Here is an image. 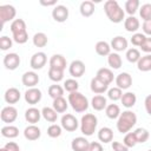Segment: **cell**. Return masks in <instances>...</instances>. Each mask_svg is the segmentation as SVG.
<instances>
[{
	"instance_id": "db71d44e",
	"label": "cell",
	"mask_w": 151,
	"mask_h": 151,
	"mask_svg": "<svg viewBox=\"0 0 151 151\" xmlns=\"http://www.w3.org/2000/svg\"><path fill=\"white\" fill-rule=\"evenodd\" d=\"M87 151H104V150H103V145L99 142H92L90 143Z\"/></svg>"
},
{
	"instance_id": "816d5d0a",
	"label": "cell",
	"mask_w": 151,
	"mask_h": 151,
	"mask_svg": "<svg viewBox=\"0 0 151 151\" xmlns=\"http://www.w3.org/2000/svg\"><path fill=\"white\" fill-rule=\"evenodd\" d=\"M140 48H142L143 52H145L147 54H151V38H147L146 37V39L143 42V45L140 46Z\"/></svg>"
},
{
	"instance_id": "9c48e42d",
	"label": "cell",
	"mask_w": 151,
	"mask_h": 151,
	"mask_svg": "<svg viewBox=\"0 0 151 151\" xmlns=\"http://www.w3.org/2000/svg\"><path fill=\"white\" fill-rule=\"evenodd\" d=\"M52 18L57 22H65L68 18V8L64 5H57L52 9Z\"/></svg>"
},
{
	"instance_id": "ee69618b",
	"label": "cell",
	"mask_w": 151,
	"mask_h": 151,
	"mask_svg": "<svg viewBox=\"0 0 151 151\" xmlns=\"http://www.w3.org/2000/svg\"><path fill=\"white\" fill-rule=\"evenodd\" d=\"M78 88H79V83L76 79H66L64 81V90H66L67 92L72 93L78 91Z\"/></svg>"
},
{
	"instance_id": "c3c4849f",
	"label": "cell",
	"mask_w": 151,
	"mask_h": 151,
	"mask_svg": "<svg viewBox=\"0 0 151 151\" xmlns=\"http://www.w3.org/2000/svg\"><path fill=\"white\" fill-rule=\"evenodd\" d=\"M13 40L17 42V44H25L27 40H28V34H27V31H24V32H19V33H15L13 34Z\"/></svg>"
},
{
	"instance_id": "4fadbf2b",
	"label": "cell",
	"mask_w": 151,
	"mask_h": 151,
	"mask_svg": "<svg viewBox=\"0 0 151 151\" xmlns=\"http://www.w3.org/2000/svg\"><path fill=\"white\" fill-rule=\"evenodd\" d=\"M21 83H22V85H25L28 88L35 87L38 85V83H39V76L34 71L25 72L22 74V77H21Z\"/></svg>"
},
{
	"instance_id": "e575fe53",
	"label": "cell",
	"mask_w": 151,
	"mask_h": 151,
	"mask_svg": "<svg viewBox=\"0 0 151 151\" xmlns=\"http://www.w3.org/2000/svg\"><path fill=\"white\" fill-rule=\"evenodd\" d=\"M105 113L110 119H118L122 112H120V107L117 104H109L105 109Z\"/></svg>"
},
{
	"instance_id": "3957f363",
	"label": "cell",
	"mask_w": 151,
	"mask_h": 151,
	"mask_svg": "<svg viewBox=\"0 0 151 151\" xmlns=\"http://www.w3.org/2000/svg\"><path fill=\"white\" fill-rule=\"evenodd\" d=\"M68 104L78 113L85 112L88 109L87 98L83 93H80L79 91H76V92H72V93L68 94Z\"/></svg>"
},
{
	"instance_id": "d6a6232c",
	"label": "cell",
	"mask_w": 151,
	"mask_h": 151,
	"mask_svg": "<svg viewBox=\"0 0 151 151\" xmlns=\"http://www.w3.org/2000/svg\"><path fill=\"white\" fill-rule=\"evenodd\" d=\"M32 41H33V45L35 47H45L48 42V38L44 32H38L33 35Z\"/></svg>"
},
{
	"instance_id": "52a82bcc",
	"label": "cell",
	"mask_w": 151,
	"mask_h": 151,
	"mask_svg": "<svg viewBox=\"0 0 151 151\" xmlns=\"http://www.w3.org/2000/svg\"><path fill=\"white\" fill-rule=\"evenodd\" d=\"M47 63V55L44 52H37L31 57L29 65L33 70H41Z\"/></svg>"
},
{
	"instance_id": "60d3db41",
	"label": "cell",
	"mask_w": 151,
	"mask_h": 151,
	"mask_svg": "<svg viewBox=\"0 0 151 151\" xmlns=\"http://www.w3.org/2000/svg\"><path fill=\"white\" fill-rule=\"evenodd\" d=\"M139 15L144 21L151 20V4H144L139 8Z\"/></svg>"
},
{
	"instance_id": "d6986e66",
	"label": "cell",
	"mask_w": 151,
	"mask_h": 151,
	"mask_svg": "<svg viewBox=\"0 0 151 151\" xmlns=\"http://www.w3.org/2000/svg\"><path fill=\"white\" fill-rule=\"evenodd\" d=\"M111 48H113L116 52H123L127 50V40L122 37V35H117L111 40Z\"/></svg>"
},
{
	"instance_id": "83f0119b",
	"label": "cell",
	"mask_w": 151,
	"mask_h": 151,
	"mask_svg": "<svg viewBox=\"0 0 151 151\" xmlns=\"http://www.w3.org/2000/svg\"><path fill=\"white\" fill-rule=\"evenodd\" d=\"M107 64L113 70H118L122 67V64H123V60H122V57L117 53V52H113V53H110L107 55Z\"/></svg>"
},
{
	"instance_id": "f1b7e54d",
	"label": "cell",
	"mask_w": 151,
	"mask_h": 151,
	"mask_svg": "<svg viewBox=\"0 0 151 151\" xmlns=\"http://www.w3.org/2000/svg\"><path fill=\"white\" fill-rule=\"evenodd\" d=\"M120 101H122L123 106H125L126 109H130V107L134 106V104H136V101H137V97H136V94H134L133 92H130V91H129V92L123 93Z\"/></svg>"
},
{
	"instance_id": "44dd1931",
	"label": "cell",
	"mask_w": 151,
	"mask_h": 151,
	"mask_svg": "<svg viewBox=\"0 0 151 151\" xmlns=\"http://www.w3.org/2000/svg\"><path fill=\"white\" fill-rule=\"evenodd\" d=\"M96 77L99 78L101 81L106 83L107 85H110V84L113 81V78H114L113 72H112L110 68H107V67H101V68H99V70L97 71Z\"/></svg>"
},
{
	"instance_id": "836d02e7",
	"label": "cell",
	"mask_w": 151,
	"mask_h": 151,
	"mask_svg": "<svg viewBox=\"0 0 151 151\" xmlns=\"http://www.w3.org/2000/svg\"><path fill=\"white\" fill-rule=\"evenodd\" d=\"M52 107H53L58 113H64V112L67 110V107H68V103L66 101V99H65L64 97H60V98L53 99Z\"/></svg>"
},
{
	"instance_id": "bcb514c9",
	"label": "cell",
	"mask_w": 151,
	"mask_h": 151,
	"mask_svg": "<svg viewBox=\"0 0 151 151\" xmlns=\"http://www.w3.org/2000/svg\"><path fill=\"white\" fill-rule=\"evenodd\" d=\"M123 143H124L129 149H130V147H133V146H136V144H138L133 132H127V133L125 134V137H124Z\"/></svg>"
},
{
	"instance_id": "30bf717a",
	"label": "cell",
	"mask_w": 151,
	"mask_h": 151,
	"mask_svg": "<svg viewBox=\"0 0 151 151\" xmlns=\"http://www.w3.org/2000/svg\"><path fill=\"white\" fill-rule=\"evenodd\" d=\"M42 93L38 87H31L27 88V91L25 92V100L26 103H28L29 105H35L41 100Z\"/></svg>"
},
{
	"instance_id": "5b68a950",
	"label": "cell",
	"mask_w": 151,
	"mask_h": 151,
	"mask_svg": "<svg viewBox=\"0 0 151 151\" xmlns=\"http://www.w3.org/2000/svg\"><path fill=\"white\" fill-rule=\"evenodd\" d=\"M15 14H17V11H15L14 6H12V5H1L0 6L1 26H4L7 21H13V19L15 18Z\"/></svg>"
},
{
	"instance_id": "484cf974",
	"label": "cell",
	"mask_w": 151,
	"mask_h": 151,
	"mask_svg": "<svg viewBox=\"0 0 151 151\" xmlns=\"http://www.w3.org/2000/svg\"><path fill=\"white\" fill-rule=\"evenodd\" d=\"M79 11H80V14L85 18H88L91 17L93 13H94V4L90 0H86V1H83L80 4V7H79Z\"/></svg>"
},
{
	"instance_id": "7bdbcfd3",
	"label": "cell",
	"mask_w": 151,
	"mask_h": 151,
	"mask_svg": "<svg viewBox=\"0 0 151 151\" xmlns=\"http://www.w3.org/2000/svg\"><path fill=\"white\" fill-rule=\"evenodd\" d=\"M122 96H123V90H120V88L117 87V86L107 90V97H109V99H111L112 101L120 100V99H122Z\"/></svg>"
},
{
	"instance_id": "8d00e7d4",
	"label": "cell",
	"mask_w": 151,
	"mask_h": 151,
	"mask_svg": "<svg viewBox=\"0 0 151 151\" xmlns=\"http://www.w3.org/2000/svg\"><path fill=\"white\" fill-rule=\"evenodd\" d=\"M48 96L52 99H57L64 96V87L58 85V84H53L48 87Z\"/></svg>"
},
{
	"instance_id": "7a4b0ae2",
	"label": "cell",
	"mask_w": 151,
	"mask_h": 151,
	"mask_svg": "<svg viewBox=\"0 0 151 151\" xmlns=\"http://www.w3.org/2000/svg\"><path fill=\"white\" fill-rule=\"evenodd\" d=\"M136 123H137L136 113L131 110H126V111H123V113H120V116L118 117L116 126H117L118 132L126 134L136 125Z\"/></svg>"
},
{
	"instance_id": "7402d4cb",
	"label": "cell",
	"mask_w": 151,
	"mask_h": 151,
	"mask_svg": "<svg viewBox=\"0 0 151 151\" xmlns=\"http://www.w3.org/2000/svg\"><path fill=\"white\" fill-rule=\"evenodd\" d=\"M40 118H41V111L38 110L37 107H33L32 106V107L27 109L26 112H25V119L28 123H31V124L38 123L40 120Z\"/></svg>"
},
{
	"instance_id": "d590c367",
	"label": "cell",
	"mask_w": 151,
	"mask_h": 151,
	"mask_svg": "<svg viewBox=\"0 0 151 151\" xmlns=\"http://www.w3.org/2000/svg\"><path fill=\"white\" fill-rule=\"evenodd\" d=\"M9 28H11L12 34H15V33H19V32H24V31H26V22L22 19H15V20L12 21Z\"/></svg>"
},
{
	"instance_id": "11a10c76",
	"label": "cell",
	"mask_w": 151,
	"mask_h": 151,
	"mask_svg": "<svg viewBox=\"0 0 151 151\" xmlns=\"http://www.w3.org/2000/svg\"><path fill=\"white\" fill-rule=\"evenodd\" d=\"M144 106H145V110H146V113L149 116H151V94L146 96L145 100H144Z\"/></svg>"
},
{
	"instance_id": "ffe728a7",
	"label": "cell",
	"mask_w": 151,
	"mask_h": 151,
	"mask_svg": "<svg viewBox=\"0 0 151 151\" xmlns=\"http://www.w3.org/2000/svg\"><path fill=\"white\" fill-rule=\"evenodd\" d=\"M66 59L63 54H53L50 59V67H54L58 70H65L66 68Z\"/></svg>"
},
{
	"instance_id": "cb8c5ba5",
	"label": "cell",
	"mask_w": 151,
	"mask_h": 151,
	"mask_svg": "<svg viewBox=\"0 0 151 151\" xmlns=\"http://www.w3.org/2000/svg\"><path fill=\"white\" fill-rule=\"evenodd\" d=\"M91 106H92L93 110H96V111H101V110L106 109V106H107V100H106V98H105L104 96L97 94V96H94V97L92 98V100H91Z\"/></svg>"
},
{
	"instance_id": "74e56055",
	"label": "cell",
	"mask_w": 151,
	"mask_h": 151,
	"mask_svg": "<svg viewBox=\"0 0 151 151\" xmlns=\"http://www.w3.org/2000/svg\"><path fill=\"white\" fill-rule=\"evenodd\" d=\"M133 133H134V137H136V139H137V143H145L147 139H149V137H150V133H149V131L146 130V129H144V127H138V129H136L134 131H133Z\"/></svg>"
},
{
	"instance_id": "ab89813d",
	"label": "cell",
	"mask_w": 151,
	"mask_h": 151,
	"mask_svg": "<svg viewBox=\"0 0 151 151\" xmlns=\"http://www.w3.org/2000/svg\"><path fill=\"white\" fill-rule=\"evenodd\" d=\"M127 61L132 63V64H137L140 59V52L137 50V48H129L126 50V54H125Z\"/></svg>"
},
{
	"instance_id": "9f6ffc18",
	"label": "cell",
	"mask_w": 151,
	"mask_h": 151,
	"mask_svg": "<svg viewBox=\"0 0 151 151\" xmlns=\"http://www.w3.org/2000/svg\"><path fill=\"white\" fill-rule=\"evenodd\" d=\"M142 28H143L144 34L151 35V20H150V21H144V22H143Z\"/></svg>"
},
{
	"instance_id": "2e32d148",
	"label": "cell",
	"mask_w": 151,
	"mask_h": 151,
	"mask_svg": "<svg viewBox=\"0 0 151 151\" xmlns=\"http://www.w3.org/2000/svg\"><path fill=\"white\" fill-rule=\"evenodd\" d=\"M40 136H41V131H40V129H39L37 125H34V124H31V125L26 126L25 130H24V137H25L27 140H31V142L37 140V139L40 138Z\"/></svg>"
},
{
	"instance_id": "7dc6e473",
	"label": "cell",
	"mask_w": 151,
	"mask_h": 151,
	"mask_svg": "<svg viewBox=\"0 0 151 151\" xmlns=\"http://www.w3.org/2000/svg\"><path fill=\"white\" fill-rule=\"evenodd\" d=\"M145 39H146V35L144 33H134L131 38V44L133 46H139L140 47L143 45V42L145 41Z\"/></svg>"
},
{
	"instance_id": "7c38bea8",
	"label": "cell",
	"mask_w": 151,
	"mask_h": 151,
	"mask_svg": "<svg viewBox=\"0 0 151 151\" xmlns=\"http://www.w3.org/2000/svg\"><path fill=\"white\" fill-rule=\"evenodd\" d=\"M86 71L85 64L81 60H73L68 66V72L73 78H80Z\"/></svg>"
},
{
	"instance_id": "681fc988",
	"label": "cell",
	"mask_w": 151,
	"mask_h": 151,
	"mask_svg": "<svg viewBox=\"0 0 151 151\" xmlns=\"http://www.w3.org/2000/svg\"><path fill=\"white\" fill-rule=\"evenodd\" d=\"M12 45H13V41H12V39H11L9 37L2 35V37L0 38V48H1L2 51L9 50V48L12 47Z\"/></svg>"
},
{
	"instance_id": "e0dca14e",
	"label": "cell",
	"mask_w": 151,
	"mask_h": 151,
	"mask_svg": "<svg viewBox=\"0 0 151 151\" xmlns=\"http://www.w3.org/2000/svg\"><path fill=\"white\" fill-rule=\"evenodd\" d=\"M20 91L17 88V87H9L6 90L5 94H4V98H5V101L7 104H15L20 100Z\"/></svg>"
},
{
	"instance_id": "f35d334b",
	"label": "cell",
	"mask_w": 151,
	"mask_h": 151,
	"mask_svg": "<svg viewBox=\"0 0 151 151\" xmlns=\"http://www.w3.org/2000/svg\"><path fill=\"white\" fill-rule=\"evenodd\" d=\"M48 78L54 83H59L64 79V71L54 68V67H50L48 68Z\"/></svg>"
},
{
	"instance_id": "4dcf8cb0",
	"label": "cell",
	"mask_w": 151,
	"mask_h": 151,
	"mask_svg": "<svg viewBox=\"0 0 151 151\" xmlns=\"http://www.w3.org/2000/svg\"><path fill=\"white\" fill-rule=\"evenodd\" d=\"M41 116L44 117L45 120L50 122V123H54L58 118V112L53 109V107H48V106H45L42 107L41 110Z\"/></svg>"
},
{
	"instance_id": "6da1fadb",
	"label": "cell",
	"mask_w": 151,
	"mask_h": 151,
	"mask_svg": "<svg viewBox=\"0 0 151 151\" xmlns=\"http://www.w3.org/2000/svg\"><path fill=\"white\" fill-rule=\"evenodd\" d=\"M104 12L111 22L119 24L125 20V12L116 0H107L104 4Z\"/></svg>"
},
{
	"instance_id": "9a60e30c",
	"label": "cell",
	"mask_w": 151,
	"mask_h": 151,
	"mask_svg": "<svg viewBox=\"0 0 151 151\" xmlns=\"http://www.w3.org/2000/svg\"><path fill=\"white\" fill-rule=\"evenodd\" d=\"M90 87H91V91L96 94H103L104 92H106L109 90V85L104 81H101L99 78L94 77L91 79V83H90Z\"/></svg>"
},
{
	"instance_id": "91938a15",
	"label": "cell",
	"mask_w": 151,
	"mask_h": 151,
	"mask_svg": "<svg viewBox=\"0 0 151 151\" xmlns=\"http://www.w3.org/2000/svg\"><path fill=\"white\" fill-rule=\"evenodd\" d=\"M149 151H151V149H150V150H149Z\"/></svg>"
},
{
	"instance_id": "603a6c76",
	"label": "cell",
	"mask_w": 151,
	"mask_h": 151,
	"mask_svg": "<svg viewBox=\"0 0 151 151\" xmlns=\"http://www.w3.org/2000/svg\"><path fill=\"white\" fill-rule=\"evenodd\" d=\"M139 26H140L139 20L136 17H133V15H129L124 20V27H125V29L127 32H134V33H137Z\"/></svg>"
},
{
	"instance_id": "f5cc1de1",
	"label": "cell",
	"mask_w": 151,
	"mask_h": 151,
	"mask_svg": "<svg viewBox=\"0 0 151 151\" xmlns=\"http://www.w3.org/2000/svg\"><path fill=\"white\" fill-rule=\"evenodd\" d=\"M4 147H5L7 151H20V147H19V145H18L15 142H8V143L5 144Z\"/></svg>"
},
{
	"instance_id": "6f0895ef",
	"label": "cell",
	"mask_w": 151,
	"mask_h": 151,
	"mask_svg": "<svg viewBox=\"0 0 151 151\" xmlns=\"http://www.w3.org/2000/svg\"><path fill=\"white\" fill-rule=\"evenodd\" d=\"M40 5H42V6H57V1L55 0H51V1L40 0Z\"/></svg>"
},
{
	"instance_id": "8992f818",
	"label": "cell",
	"mask_w": 151,
	"mask_h": 151,
	"mask_svg": "<svg viewBox=\"0 0 151 151\" xmlns=\"http://www.w3.org/2000/svg\"><path fill=\"white\" fill-rule=\"evenodd\" d=\"M61 127L68 132H73L76 131L78 127H79V122L78 119L71 114V113H65L63 117H61Z\"/></svg>"
},
{
	"instance_id": "8fae6325",
	"label": "cell",
	"mask_w": 151,
	"mask_h": 151,
	"mask_svg": "<svg viewBox=\"0 0 151 151\" xmlns=\"http://www.w3.org/2000/svg\"><path fill=\"white\" fill-rule=\"evenodd\" d=\"M20 57L17 53H7L4 57V66L9 71L17 70L20 65Z\"/></svg>"
},
{
	"instance_id": "5bb4252c",
	"label": "cell",
	"mask_w": 151,
	"mask_h": 151,
	"mask_svg": "<svg viewBox=\"0 0 151 151\" xmlns=\"http://www.w3.org/2000/svg\"><path fill=\"white\" fill-rule=\"evenodd\" d=\"M116 85L120 90H127L132 85V77L127 72H122L116 77Z\"/></svg>"
},
{
	"instance_id": "f907efd6",
	"label": "cell",
	"mask_w": 151,
	"mask_h": 151,
	"mask_svg": "<svg viewBox=\"0 0 151 151\" xmlns=\"http://www.w3.org/2000/svg\"><path fill=\"white\" fill-rule=\"evenodd\" d=\"M112 150L113 151H129V147L120 142H112Z\"/></svg>"
},
{
	"instance_id": "680465c9",
	"label": "cell",
	"mask_w": 151,
	"mask_h": 151,
	"mask_svg": "<svg viewBox=\"0 0 151 151\" xmlns=\"http://www.w3.org/2000/svg\"><path fill=\"white\" fill-rule=\"evenodd\" d=\"M0 151H7V150H6L5 147H1V149H0Z\"/></svg>"
},
{
	"instance_id": "1f68e13d",
	"label": "cell",
	"mask_w": 151,
	"mask_h": 151,
	"mask_svg": "<svg viewBox=\"0 0 151 151\" xmlns=\"http://www.w3.org/2000/svg\"><path fill=\"white\" fill-rule=\"evenodd\" d=\"M1 134L5 138L12 139V138H15L19 136V129L14 125H6V126L1 127Z\"/></svg>"
},
{
	"instance_id": "b9f144b4",
	"label": "cell",
	"mask_w": 151,
	"mask_h": 151,
	"mask_svg": "<svg viewBox=\"0 0 151 151\" xmlns=\"http://www.w3.org/2000/svg\"><path fill=\"white\" fill-rule=\"evenodd\" d=\"M138 8H139V1L138 0H127L125 2V11L129 15H133Z\"/></svg>"
},
{
	"instance_id": "ac0fdd59",
	"label": "cell",
	"mask_w": 151,
	"mask_h": 151,
	"mask_svg": "<svg viewBox=\"0 0 151 151\" xmlns=\"http://www.w3.org/2000/svg\"><path fill=\"white\" fill-rule=\"evenodd\" d=\"M90 146V142L85 137H76L71 143V147L73 151H87Z\"/></svg>"
},
{
	"instance_id": "ba28073f",
	"label": "cell",
	"mask_w": 151,
	"mask_h": 151,
	"mask_svg": "<svg viewBox=\"0 0 151 151\" xmlns=\"http://www.w3.org/2000/svg\"><path fill=\"white\" fill-rule=\"evenodd\" d=\"M0 118H1V120L4 123H13L18 118V110L14 106H12V105L5 106L1 110Z\"/></svg>"
},
{
	"instance_id": "f6af8a7d",
	"label": "cell",
	"mask_w": 151,
	"mask_h": 151,
	"mask_svg": "<svg viewBox=\"0 0 151 151\" xmlns=\"http://www.w3.org/2000/svg\"><path fill=\"white\" fill-rule=\"evenodd\" d=\"M61 130H63L61 125L52 124V125H50L48 129H47V134H48V137H51V138H58V137H60V134H61Z\"/></svg>"
},
{
	"instance_id": "f546056e",
	"label": "cell",
	"mask_w": 151,
	"mask_h": 151,
	"mask_svg": "<svg viewBox=\"0 0 151 151\" xmlns=\"http://www.w3.org/2000/svg\"><path fill=\"white\" fill-rule=\"evenodd\" d=\"M137 67L142 72L151 71V54H145V55L140 57L139 61L137 63Z\"/></svg>"
},
{
	"instance_id": "4316f807",
	"label": "cell",
	"mask_w": 151,
	"mask_h": 151,
	"mask_svg": "<svg viewBox=\"0 0 151 151\" xmlns=\"http://www.w3.org/2000/svg\"><path fill=\"white\" fill-rule=\"evenodd\" d=\"M94 50H96V53L98 55H101V57H105V55H109L111 53V45L104 40H100L94 46Z\"/></svg>"
},
{
	"instance_id": "d4e9b609",
	"label": "cell",
	"mask_w": 151,
	"mask_h": 151,
	"mask_svg": "<svg viewBox=\"0 0 151 151\" xmlns=\"http://www.w3.org/2000/svg\"><path fill=\"white\" fill-rule=\"evenodd\" d=\"M98 139L101 143H104V144L112 142V139H113V131H112V129H110L107 126L101 127L98 131Z\"/></svg>"
},
{
	"instance_id": "277c9868",
	"label": "cell",
	"mask_w": 151,
	"mask_h": 151,
	"mask_svg": "<svg viewBox=\"0 0 151 151\" xmlns=\"http://www.w3.org/2000/svg\"><path fill=\"white\" fill-rule=\"evenodd\" d=\"M98 119L93 113H85L80 120V131L84 136H92L96 132Z\"/></svg>"
}]
</instances>
